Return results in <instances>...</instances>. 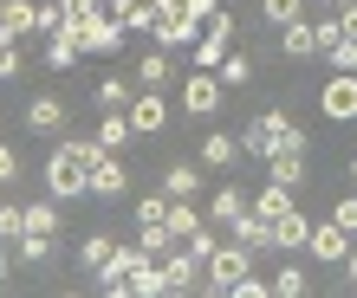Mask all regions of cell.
Instances as JSON below:
<instances>
[{"instance_id": "cell-1", "label": "cell", "mask_w": 357, "mask_h": 298, "mask_svg": "<svg viewBox=\"0 0 357 298\" xmlns=\"http://www.w3.org/2000/svg\"><path fill=\"white\" fill-rule=\"evenodd\" d=\"M46 195H52L59 207L91 195V143H78V136H52V156H46Z\"/></svg>"}, {"instance_id": "cell-2", "label": "cell", "mask_w": 357, "mask_h": 298, "mask_svg": "<svg viewBox=\"0 0 357 298\" xmlns=\"http://www.w3.org/2000/svg\"><path fill=\"white\" fill-rule=\"evenodd\" d=\"M241 272H254V246H215L208 253V266H202V292H234Z\"/></svg>"}, {"instance_id": "cell-3", "label": "cell", "mask_w": 357, "mask_h": 298, "mask_svg": "<svg viewBox=\"0 0 357 298\" xmlns=\"http://www.w3.org/2000/svg\"><path fill=\"white\" fill-rule=\"evenodd\" d=\"M202 26H208V19L169 13V7L156 0V19H150V46H162V52H182V46H195V39H202Z\"/></svg>"}, {"instance_id": "cell-4", "label": "cell", "mask_w": 357, "mask_h": 298, "mask_svg": "<svg viewBox=\"0 0 357 298\" xmlns=\"http://www.w3.org/2000/svg\"><path fill=\"white\" fill-rule=\"evenodd\" d=\"M123 188H130V162H123V149H98L91 143V195L98 201H117Z\"/></svg>"}, {"instance_id": "cell-5", "label": "cell", "mask_w": 357, "mask_h": 298, "mask_svg": "<svg viewBox=\"0 0 357 298\" xmlns=\"http://www.w3.org/2000/svg\"><path fill=\"white\" fill-rule=\"evenodd\" d=\"M143 260H156V253H143V246H117L111 260L91 272V279H98V292H104V298H123V292H130V272H137Z\"/></svg>"}, {"instance_id": "cell-6", "label": "cell", "mask_w": 357, "mask_h": 298, "mask_svg": "<svg viewBox=\"0 0 357 298\" xmlns=\"http://www.w3.org/2000/svg\"><path fill=\"white\" fill-rule=\"evenodd\" d=\"M221 97H227V84H221L215 72H202V65L188 72V84H182V111H188V117H202V123H208V117L221 111Z\"/></svg>"}, {"instance_id": "cell-7", "label": "cell", "mask_w": 357, "mask_h": 298, "mask_svg": "<svg viewBox=\"0 0 357 298\" xmlns=\"http://www.w3.org/2000/svg\"><path fill=\"white\" fill-rule=\"evenodd\" d=\"M227 52H234V19H227V13H208V26H202V39H195V65L215 72Z\"/></svg>"}, {"instance_id": "cell-8", "label": "cell", "mask_w": 357, "mask_h": 298, "mask_svg": "<svg viewBox=\"0 0 357 298\" xmlns=\"http://www.w3.org/2000/svg\"><path fill=\"white\" fill-rule=\"evenodd\" d=\"M319 111H325L331 123H357V72H331V78H325Z\"/></svg>"}, {"instance_id": "cell-9", "label": "cell", "mask_w": 357, "mask_h": 298, "mask_svg": "<svg viewBox=\"0 0 357 298\" xmlns=\"http://www.w3.org/2000/svg\"><path fill=\"white\" fill-rule=\"evenodd\" d=\"M280 123H292L286 111H266V117H247L241 123V156H254V162H266L273 156V143H280Z\"/></svg>"}, {"instance_id": "cell-10", "label": "cell", "mask_w": 357, "mask_h": 298, "mask_svg": "<svg viewBox=\"0 0 357 298\" xmlns=\"http://www.w3.org/2000/svg\"><path fill=\"white\" fill-rule=\"evenodd\" d=\"M357 240H351V233L338 227V221H312V240H305V253H312V260H319V266H344V253H351Z\"/></svg>"}, {"instance_id": "cell-11", "label": "cell", "mask_w": 357, "mask_h": 298, "mask_svg": "<svg viewBox=\"0 0 357 298\" xmlns=\"http://www.w3.org/2000/svg\"><path fill=\"white\" fill-rule=\"evenodd\" d=\"M123 117H130V130H137V136H162V123H169V104H162V91H143V84H137V97H130V111H123Z\"/></svg>"}, {"instance_id": "cell-12", "label": "cell", "mask_w": 357, "mask_h": 298, "mask_svg": "<svg viewBox=\"0 0 357 298\" xmlns=\"http://www.w3.org/2000/svg\"><path fill=\"white\" fill-rule=\"evenodd\" d=\"M72 33H78V46L98 52V58H111L123 46V19H111V13H98V19H85V26H72Z\"/></svg>"}, {"instance_id": "cell-13", "label": "cell", "mask_w": 357, "mask_h": 298, "mask_svg": "<svg viewBox=\"0 0 357 298\" xmlns=\"http://www.w3.org/2000/svg\"><path fill=\"white\" fill-rule=\"evenodd\" d=\"M162 279H169V292H202V260L176 240L169 253H162Z\"/></svg>"}, {"instance_id": "cell-14", "label": "cell", "mask_w": 357, "mask_h": 298, "mask_svg": "<svg viewBox=\"0 0 357 298\" xmlns=\"http://www.w3.org/2000/svg\"><path fill=\"white\" fill-rule=\"evenodd\" d=\"M26 130L33 136H66V97H33L26 104Z\"/></svg>"}, {"instance_id": "cell-15", "label": "cell", "mask_w": 357, "mask_h": 298, "mask_svg": "<svg viewBox=\"0 0 357 298\" xmlns=\"http://www.w3.org/2000/svg\"><path fill=\"white\" fill-rule=\"evenodd\" d=\"M39 33V0H0V39Z\"/></svg>"}, {"instance_id": "cell-16", "label": "cell", "mask_w": 357, "mask_h": 298, "mask_svg": "<svg viewBox=\"0 0 357 298\" xmlns=\"http://www.w3.org/2000/svg\"><path fill=\"white\" fill-rule=\"evenodd\" d=\"M247 207H254V195H247L241 182H227V188H215V201H208V221H215V227H234Z\"/></svg>"}, {"instance_id": "cell-17", "label": "cell", "mask_w": 357, "mask_h": 298, "mask_svg": "<svg viewBox=\"0 0 357 298\" xmlns=\"http://www.w3.org/2000/svg\"><path fill=\"white\" fill-rule=\"evenodd\" d=\"M130 78L143 84V91H162V84L176 78V65H169V52H162V46H150V52H143L137 65H130Z\"/></svg>"}, {"instance_id": "cell-18", "label": "cell", "mask_w": 357, "mask_h": 298, "mask_svg": "<svg viewBox=\"0 0 357 298\" xmlns=\"http://www.w3.org/2000/svg\"><path fill=\"white\" fill-rule=\"evenodd\" d=\"M305 240H312L305 207H292V214H280V221H273V246H280V253H305Z\"/></svg>"}, {"instance_id": "cell-19", "label": "cell", "mask_w": 357, "mask_h": 298, "mask_svg": "<svg viewBox=\"0 0 357 298\" xmlns=\"http://www.w3.org/2000/svg\"><path fill=\"white\" fill-rule=\"evenodd\" d=\"M78 58H85L78 33H72V26H52V33H46V65H52V72H72Z\"/></svg>"}, {"instance_id": "cell-20", "label": "cell", "mask_w": 357, "mask_h": 298, "mask_svg": "<svg viewBox=\"0 0 357 298\" xmlns=\"http://www.w3.org/2000/svg\"><path fill=\"white\" fill-rule=\"evenodd\" d=\"M234 162H241V136H227V130L202 136V168H234Z\"/></svg>"}, {"instance_id": "cell-21", "label": "cell", "mask_w": 357, "mask_h": 298, "mask_svg": "<svg viewBox=\"0 0 357 298\" xmlns=\"http://www.w3.org/2000/svg\"><path fill=\"white\" fill-rule=\"evenodd\" d=\"M227 233H234L241 246H254V253H273V221H266V214H254V207H247V214L227 227Z\"/></svg>"}, {"instance_id": "cell-22", "label": "cell", "mask_w": 357, "mask_h": 298, "mask_svg": "<svg viewBox=\"0 0 357 298\" xmlns=\"http://www.w3.org/2000/svg\"><path fill=\"white\" fill-rule=\"evenodd\" d=\"M266 182L299 188V182H305V149H273V156H266Z\"/></svg>"}, {"instance_id": "cell-23", "label": "cell", "mask_w": 357, "mask_h": 298, "mask_svg": "<svg viewBox=\"0 0 357 298\" xmlns=\"http://www.w3.org/2000/svg\"><path fill=\"white\" fill-rule=\"evenodd\" d=\"M292 207H299V188H286V182H266L260 195H254V214H266V221L292 214Z\"/></svg>"}, {"instance_id": "cell-24", "label": "cell", "mask_w": 357, "mask_h": 298, "mask_svg": "<svg viewBox=\"0 0 357 298\" xmlns=\"http://www.w3.org/2000/svg\"><path fill=\"white\" fill-rule=\"evenodd\" d=\"M52 253H59V233H20V240H13V260L20 266H46Z\"/></svg>"}, {"instance_id": "cell-25", "label": "cell", "mask_w": 357, "mask_h": 298, "mask_svg": "<svg viewBox=\"0 0 357 298\" xmlns=\"http://www.w3.org/2000/svg\"><path fill=\"white\" fill-rule=\"evenodd\" d=\"M162 188H169L176 201H195L202 195V168L195 162H169V168H162Z\"/></svg>"}, {"instance_id": "cell-26", "label": "cell", "mask_w": 357, "mask_h": 298, "mask_svg": "<svg viewBox=\"0 0 357 298\" xmlns=\"http://www.w3.org/2000/svg\"><path fill=\"white\" fill-rule=\"evenodd\" d=\"M130 298H169V279H162V260H143L130 272Z\"/></svg>"}, {"instance_id": "cell-27", "label": "cell", "mask_w": 357, "mask_h": 298, "mask_svg": "<svg viewBox=\"0 0 357 298\" xmlns=\"http://www.w3.org/2000/svg\"><path fill=\"white\" fill-rule=\"evenodd\" d=\"M280 52H286V58H319V39H312V26H305V19L280 26Z\"/></svg>"}, {"instance_id": "cell-28", "label": "cell", "mask_w": 357, "mask_h": 298, "mask_svg": "<svg viewBox=\"0 0 357 298\" xmlns=\"http://www.w3.org/2000/svg\"><path fill=\"white\" fill-rule=\"evenodd\" d=\"M130 136H137V130H130V117H123V111H104V117H98V136H91V143H98V149H123Z\"/></svg>"}, {"instance_id": "cell-29", "label": "cell", "mask_w": 357, "mask_h": 298, "mask_svg": "<svg viewBox=\"0 0 357 298\" xmlns=\"http://www.w3.org/2000/svg\"><path fill=\"white\" fill-rule=\"evenodd\" d=\"M169 201H176L169 188H150V195L137 201V227H169Z\"/></svg>"}, {"instance_id": "cell-30", "label": "cell", "mask_w": 357, "mask_h": 298, "mask_svg": "<svg viewBox=\"0 0 357 298\" xmlns=\"http://www.w3.org/2000/svg\"><path fill=\"white\" fill-rule=\"evenodd\" d=\"M215 78L227 84V91H241V84H254V58H247V52L234 46V52H227L221 65H215Z\"/></svg>"}, {"instance_id": "cell-31", "label": "cell", "mask_w": 357, "mask_h": 298, "mask_svg": "<svg viewBox=\"0 0 357 298\" xmlns=\"http://www.w3.org/2000/svg\"><path fill=\"white\" fill-rule=\"evenodd\" d=\"M202 207L195 201H169V233H176V240H195V233H202Z\"/></svg>"}, {"instance_id": "cell-32", "label": "cell", "mask_w": 357, "mask_h": 298, "mask_svg": "<svg viewBox=\"0 0 357 298\" xmlns=\"http://www.w3.org/2000/svg\"><path fill=\"white\" fill-rule=\"evenodd\" d=\"M260 19L280 33V26H292V19H305V0H260Z\"/></svg>"}, {"instance_id": "cell-33", "label": "cell", "mask_w": 357, "mask_h": 298, "mask_svg": "<svg viewBox=\"0 0 357 298\" xmlns=\"http://www.w3.org/2000/svg\"><path fill=\"white\" fill-rule=\"evenodd\" d=\"M130 97H137L130 78H104L98 84V111H130Z\"/></svg>"}, {"instance_id": "cell-34", "label": "cell", "mask_w": 357, "mask_h": 298, "mask_svg": "<svg viewBox=\"0 0 357 298\" xmlns=\"http://www.w3.org/2000/svg\"><path fill=\"white\" fill-rule=\"evenodd\" d=\"M26 233H59V201H26Z\"/></svg>"}, {"instance_id": "cell-35", "label": "cell", "mask_w": 357, "mask_h": 298, "mask_svg": "<svg viewBox=\"0 0 357 298\" xmlns=\"http://www.w3.org/2000/svg\"><path fill=\"white\" fill-rule=\"evenodd\" d=\"M111 253H117V240H111V233H91V240L78 246V266H85V272H98L104 260H111Z\"/></svg>"}, {"instance_id": "cell-36", "label": "cell", "mask_w": 357, "mask_h": 298, "mask_svg": "<svg viewBox=\"0 0 357 298\" xmlns=\"http://www.w3.org/2000/svg\"><path fill=\"white\" fill-rule=\"evenodd\" d=\"M312 39H319V58H325V52H331V46H338V39H344V19H338V13L312 19Z\"/></svg>"}, {"instance_id": "cell-37", "label": "cell", "mask_w": 357, "mask_h": 298, "mask_svg": "<svg viewBox=\"0 0 357 298\" xmlns=\"http://www.w3.org/2000/svg\"><path fill=\"white\" fill-rule=\"evenodd\" d=\"M273 292L280 298H305V266H280L273 272Z\"/></svg>"}, {"instance_id": "cell-38", "label": "cell", "mask_w": 357, "mask_h": 298, "mask_svg": "<svg viewBox=\"0 0 357 298\" xmlns=\"http://www.w3.org/2000/svg\"><path fill=\"white\" fill-rule=\"evenodd\" d=\"M20 233H26V207H13V201H0V240H20Z\"/></svg>"}, {"instance_id": "cell-39", "label": "cell", "mask_w": 357, "mask_h": 298, "mask_svg": "<svg viewBox=\"0 0 357 298\" xmlns=\"http://www.w3.org/2000/svg\"><path fill=\"white\" fill-rule=\"evenodd\" d=\"M59 13H66V26H85V19L104 13V0H59Z\"/></svg>"}, {"instance_id": "cell-40", "label": "cell", "mask_w": 357, "mask_h": 298, "mask_svg": "<svg viewBox=\"0 0 357 298\" xmlns=\"http://www.w3.org/2000/svg\"><path fill=\"white\" fill-rule=\"evenodd\" d=\"M137 246H143V253H156V260H162V253L176 246V233H169V227H137Z\"/></svg>"}, {"instance_id": "cell-41", "label": "cell", "mask_w": 357, "mask_h": 298, "mask_svg": "<svg viewBox=\"0 0 357 298\" xmlns=\"http://www.w3.org/2000/svg\"><path fill=\"white\" fill-rule=\"evenodd\" d=\"M266 292H273V279H260V272H241L227 298H266Z\"/></svg>"}, {"instance_id": "cell-42", "label": "cell", "mask_w": 357, "mask_h": 298, "mask_svg": "<svg viewBox=\"0 0 357 298\" xmlns=\"http://www.w3.org/2000/svg\"><path fill=\"white\" fill-rule=\"evenodd\" d=\"M26 58H20V39H0V78H20Z\"/></svg>"}, {"instance_id": "cell-43", "label": "cell", "mask_w": 357, "mask_h": 298, "mask_svg": "<svg viewBox=\"0 0 357 298\" xmlns=\"http://www.w3.org/2000/svg\"><path fill=\"white\" fill-rule=\"evenodd\" d=\"M169 13H188V19H208V13H221V0H162Z\"/></svg>"}, {"instance_id": "cell-44", "label": "cell", "mask_w": 357, "mask_h": 298, "mask_svg": "<svg viewBox=\"0 0 357 298\" xmlns=\"http://www.w3.org/2000/svg\"><path fill=\"white\" fill-rule=\"evenodd\" d=\"M182 246H188V253H195V260L208 266V253L221 246V240H215V221H202V233H195V240H182Z\"/></svg>"}, {"instance_id": "cell-45", "label": "cell", "mask_w": 357, "mask_h": 298, "mask_svg": "<svg viewBox=\"0 0 357 298\" xmlns=\"http://www.w3.org/2000/svg\"><path fill=\"white\" fill-rule=\"evenodd\" d=\"M331 221H338V227L351 233V240H357V195H344L338 207H331Z\"/></svg>"}, {"instance_id": "cell-46", "label": "cell", "mask_w": 357, "mask_h": 298, "mask_svg": "<svg viewBox=\"0 0 357 298\" xmlns=\"http://www.w3.org/2000/svg\"><path fill=\"white\" fill-rule=\"evenodd\" d=\"M7 182H20V149L0 143V188H7Z\"/></svg>"}, {"instance_id": "cell-47", "label": "cell", "mask_w": 357, "mask_h": 298, "mask_svg": "<svg viewBox=\"0 0 357 298\" xmlns=\"http://www.w3.org/2000/svg\"><path fill=\"white\" fill-rule=\"evenodd\" d=\"M338 19H344V33H357V0H351V7H338Z\"/></svg>"}, {"instance_id": "cell-48", "label": "cell", "mask_w": 357, "mask_h": 298, "mask_svg": "<svg viewBox=\"0 0 357 298\" xmlns=\"http://www.w3.org/2000/svg\"><path fill=\"white\" fill-rule=\"evenodd\" d=\"M344 279H351V285H357V246H351V253H344Z\"/></svg>"}, {"instance_id": "cell-49", "label": "cell", "mask_w": 357, "mask_h": 298, "mask_svg": "<svg viewBox=\"0 0 357 298\" xmlns=\"http://www.w3.org/2000/svg\"><path fill=\"white\" fill-rule=\"evenodd\" d=\"M319 7H325V13H338V7H351V0H319Z\"/></svg>"}, {"instance_id": "cell-50", "label": "cell", "mask_w": 357, "mask_h": 298, "mask_svg": "<svg viewBox=\"0 0 357 298\" xmlns=\"http://www.w3.org/2000/svg\"><path fill=\"white\" fill-rule=\"evenodd\" d=\"M351 175H357V162H351Z\"/></svg>"}]
</instances>
